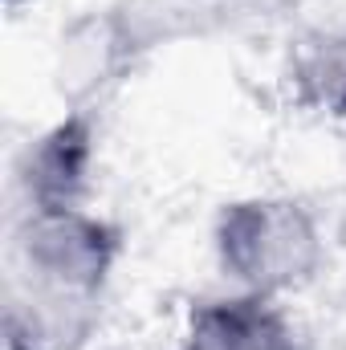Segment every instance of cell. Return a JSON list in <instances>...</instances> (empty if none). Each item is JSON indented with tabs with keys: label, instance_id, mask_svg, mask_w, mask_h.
I'll return each mask as SVG.
<instances>
[{
	"label": "cell",
	"instance_id": "obj_1",
	"mask_svg": "<svg viewBox=\"0 0 346 350\" xmlns=\"http://www.w3.org/2000/svg\"><path fill=\"white\" fill-rule=\"evenodd\" d=\"M212 253L232 289L289 297L326 265L318 216L293 196H241L216 212Z\"/></svg>",
	"mask_w": 346,
	"mask_h": 350
},
{
	"label": "cell",
	"instance_id": "obj_2",
	"mask_svg": "<svg viewBox=\"0 0 346 350\" xmlns=\"http://www.w3.org/2000/svg\"><path fill=\"white\" fill-rule=\"evenodd\" d=\"M127 249V237L114 220L74 208V212H25V220L12 232L8 269L106 297L118 257Z\"/></svg>",
	"mask_w": 346,
	"mask_h": 350
},
{
	"label": "cell",
	"instance_id": "obj_3",
	"mask_svg": "<svg viewBox=\"0 0 346 350\" xmlns=\"http://www.w3.org/2000/svg\"><path fill=\"white\" fill-rule=\"evenodd\" d=\"M98 167V114L94 106H70L45 126L16 159V187L25 212H74L86 208Z\"/></svg>",
	"mask_w": 346,
	"mask_h": 350
},
{
	"label": "cell",
	"instance_id": "obj_4",
	"mask_svg": "<svg viewBox=\"0 0 346 350\" xmlns=\"http://www.w3.org/2000/svg\"><path fill=\"white\" fill-rule=\"evenodd\" d=\"M106 297L78 293L29 273H4V350H86Z\"/></svg>",
	"mask_w": 346,
	"mask_h": 350
},
{
	"label": "cell",
	"instance_id": "obj_5",
	"mask_svg": "<svg viewBox=\"0 0 346 350\" xmlns=\"http://www.w3.org/2000/svg\"><path fill=\"white\" fill-rule=\"evenodd\" d=\"M179 350H306L281 297L232 289L191 310Z\"/></svg>",
	"mask_w": 346,
	"mask_h": 350
},
{
	"label": "cell",
	"instance_id": "obj_6",
	"mask_svg": "<svg viewBox=\"0 0 346 350\" xmlns=\"http://www.w3.org/2000/svg\"><path fill=\"white\" fill-rule=\"evenodd\" d=\"M281 86L293 110L322 122H346V29L297 33L281 62Z\"/></svg>",
	"mask_w": 346,
	"mask_h": 350
},
{
	"label": "cell",
	"instance_id": "obj_7",
	"mask_svg": "<svg viewBox=\"0 0 346 350\" xmlns=\"http://www.w3.org/2000/svg\"><path fill=\"white\" fill-rule=\"evenodd\" d=\"M25 4H33V0H4V8H8V12H21Z\"/></svg>",
	"mask_w": 346,
	"mask_h": 350
}]
</instances>
